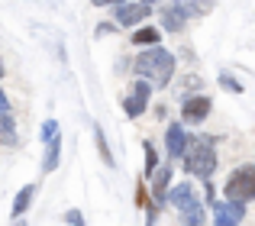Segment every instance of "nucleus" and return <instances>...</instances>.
Listing matches in <instances>:
<instances>
[{"label":"nucleus","instance_id":"4be33fe9","mask_svg":"<svg viewBox=\"0 0 255 226\" xmlns=\"http://www.w3.org/2000/svg\"><path fill=\"white\" fill-rule=\"evenodd\" d=\"M62 220L68 223V226H87V220H84V214H81V210H78V207L65 210V214H62Z\"/></svg>","mask_w":255,"mask_h":226},{"label":"nucleus","instance_id":"f257e3e1","mask_svg":"<svg viewBox=\"0 0 255 226\" xmlns=\"http://www.w3.org/2000/svg\"><path fill=\"white\" fill-rule=\"evenodd\" d=\"M132 68H136V75L145 78L152 88H168L171 78H174V55L165 45H149V49H142L136 55Z\"/></svg>","mask_w":255,"mask_h":226},{"label":"nucleus","instance_id":"c85d7f7f","mask_svg":"<svg viewBox=\"0 0 255 226\" xmlns=\"http://www.w3.org/2000/svg\"><path fill=\"white\" fill-rule=\"evenodd\" d=\"M139 3H145V6H155V3H162V0H139Z\"/></svg>","mask_w":255,"mask_h":226},{"label":"nucleus","instance_id":"f03ea898","mask_svg":"<svg viewBox=\"0 0 255 226\" xmlns=\"http://www.w3.org/2000/svg\"><path fill=\"white\" fill-rule=\"evenodd\" d=\"M187 175H194L197 181H213V171H217V149H213V139L207 132H194L187 139V149L181 155Z\"/></svg>","mask_w":255,"mask_h":226},{"label":"nucleus","instance_id":"7ed1b4c3","mask_svg":"<svg viewBox=\"0 0 255 226\" xmlns=\"http://www.w3.org/2000/svg\"><path fill=\"white\" fill-rule=\"evenodd\" d=\"M223 194H226V201H239V204L255 201V165L233 168V175L223 184Z\"/></svg>","mask_w":255,"mask_h":226},{"label":"nucleus","instance_id":"423d86ee","mask_svg":"<svg viewBox=\"0 0 255 226\" xmlns=\"http://www.w3.org/2000/svg\"><path fill=\"white\" fill-rule=\"evenodd\" d=\"M149 16H152V6L139 3V0H126V3L113 6V19H117V26H126V29H132V26H142Z\"/></svg>","mask_w":255,"mask_h":226},{"label":"nucleus","instance_id":"9b49d317","mask_svg":"<svg viewBox=\"0 0 255 226\" xmlns=\"http://www.w3.org/2000/svg\"><path fill=\"white\" fill-rule=\"evenodd\" d=\"M184 23H187V16L178 6H162V10H158V26H162L165 32H184Z\"/></svg>","mask_w":255,"mask_h":226},{"label":"nucleus","instance_id":"b1692460","mask_svg":"<svg viewBox=\"0 0 255 226\" xmlns=\"http://www.w3.org/2000/svg\"><path fill=\"white\" fill-rule=\"evenodd\" d=\"M158 214H162V210H158L155 204H149V207H145V226H155V220H158Z\"/></svg>","mask_w":255,"mask_h":226},{"label":"nucleus","instance_id":"f3484780","mask_svg":"<svg viewBox=\"0 0 255 226\" xmlns=\"http://www.w3.org/2000/svg\"><path fill=\"white\" fill-rule=\"evenodd\" d=\"M94 139H97V155L107 162V168H113V152H110V145H107V136H104V126H94Z\"/></svg>","mask_w":255,"mask_h":226},{"label":"nucleus","instance_id":"393cba45","mask_svg":"<svg viewBox=\"0 0 255 226\" xmlns=\"http://www.w3.org/2000/svg\"><path fill=\"white\" fill-rule=\"evenodd\" d=\"M113 29H117V23H100L97 26V36H110Z\"/></svg>","mask_w":255,"mask_h":226},{"label":"nucleus","instance_id":"aec40b11","mask_svg":"<svg viewBox=\"0 0 255 226\" xmlns=\"http://www.w3.org/2000/svg\"><path fill=\"white\" fill-rule=\"evenodd\" d=\"M39 136H42V142H52L55 136H62V129H58V119H45L42 129H39Z\"/></svg>","mask_w":255,"mask_h":226},{"label":"nucleus","instance_id":"5701e85b","mask_svg":"<svg viewBox=\"0 0 255 226\" xmlns=\"http://www.w3.org/2000/svg\"><path fill=\"white\" fill-rule=\"evenodd\" d=\"M149 204H152V194L145 191V184L139 181V184H136V207H142V210H145Z\"/></svg>","mask_w":255,"mask_h":226},{"label":"nucleus","instance_id":"a878e982","mask_svg":"<svg viewBox=\"0 0 255 226\" xmlns=\"http://www.w3.org/2000/svg\"><path fill=\"white\" fill-rule=\"evenodd\" d=\"M126 0H91V6H120Z\"/></svg>","mask_w":255,"mask_h":226},{"label":"nucleus","instance_id":"4468645a","mask_svg":"<svg viewBox=\"0 0 255 226\" xmlns=\"http://www.w3.org/2000/svg\"><path fill=\"white\" fill-rule=\"evenodd\" d=\"M132 45H162V29L142 23L139 29H132Z\"/></svg>","mask_w":255,"mask_h":226},{"label":"nucleus","instance_id":"f8f14e48","mask_svg":"<svg viewBox=\"0 0 255 226\" xmlns=\"http://www.w3.org/2000/svg\"><path fill=\"white\" fill-rule=\"evenodd\" d=\"M32 197H36V184H26V188L16 191V197H13V207H10L13 220H23V217H26V210L32 207Z\"/></svg>","mask_w":255,"mask_h":226},{"label":"nucleus","instance_id":"a211bd4d","mask_svg":"<svg viewBox=\"0 0 255 226\" xmlns=\"http://www.w3.org/2000/svg\"><path fill=\"white\" fill-rule=\"evenodd\" d=\"M142 152H145V178H152L158 171V149H155V142H149V139H145V142H142Z\"/></svg>","mask_w":255,"mask_h":226},{"label":"nucleus","instance_id":"ddd939ff","mask_svg":"<svg viewBox=\"0 0 255 226\" xmlns=\"http://www.w3.org/2000/svg\"><path fill=\"white\" fill-rule=\"evenodd\" d=\"M58 162H62V136H55L52 142H45V155H42V175H55Z\"/></svg>","mask_w":255,"mask_h":226},{"label":"nucleus","instance_id":"0eeeda50","mask_svg":"<svg viewBox=\"0 0 255 226\" xmlns=\"http://www.w3.org/2000/svg\"><path fill=\"white\" fill-rule=\"evenodd\" d=\"M213 226H239L246 220V204L239 201H213Z\"/></svg>","mask_w":255,"mask_h":226},{"label":"nucleus","instance_id":"2eb2a0df","mask_svg":"<svg viewBox=\"0 0 255 226\" xmlns=\"http://www.w3.org/2000/svg\"><path fill=\"white\" fill-rule=\"evenodd\" d=\"M0 145H6V149H13V145H19L16 119H13L10 113H3V116H0Z\"/></svg>","mask_w":255,"mask_h":226},{"label":"nucleus","instance_id":"9d476101","mask_svg":"<svg viewBox=\"0 0 255 226\" xmlns=\"http://www.w3.org/2000/svg\"><path fill=\"white\" fill-rule=\"evenodd\" d=\"M194 204H200V201H197V191H194L191 181H181V184H171L168 188V207H174L178 214L194 207Z\"/></svg>","mask_w":255,"mask_h":226},{"label":"nucleus","instance_id":"1a4fd4ad","mask_svg":"<svg viewBox=\"0 0 255 226\" xmlns=\"http://www.w3.org/2000/svg\"><path fill=\"white\" fill-rule=\"evenodd\" d=\"M149 181H152V204L158 210H165L168 207V188H171V165H158V171Z\"/></svg>","mask_w":255,"mask_h":226},{"label":"nucleus","instance_id":"dca6fc26","mask_svg":"<svg viewBox=\"0 0 255 226\" xmlns=\"http://www.w3.org/2000/svg\"><path fill=\"white\" fill-rule=\"evenodd\" d=\"M181 226H207V210H204V201L200 204H194V207H187V210H181Z\"/></svg>","mask_w":255,"mask_h":226},{"label":"nucleus","instance_id":"c756f323","mask_svg":"<svg viewBox=\"0 0 255 226\" xmlns=\"http://www.w3.org/2000/svg\"><path fill=\"white\" fill-rule=\"evenodd\" d=\"M13 226H29V223H26V220H13Z\"/></svg>","mask_w":255,"mask_h":226},{"label":"nucleus","instance_id":"20e7f679","mask_svg":"<svg viewBox=\"0 0 255 226\" xmlns=\"http://www.w3.org/2000/svg\"><path fill=\"white\" fill-rule=\"evenodd\" d=\"M213 101L207 94H187L181 97V123L184 126H200L207 116H210Z\"/></svg>","mask_w":255,"mask_h":226},{"label":"nucleus","instance_id":"412c9836","mask_svg":"<svg viewBox=\"0 0 255 226\" xmlns=\"http://www.w3.org/2000/svg\"><path fill=\"white\" fill-rule=\"evenodd\" d=\"M197 88H204V81H200L197 75H184L181 78V97H187V91H197ZM200 94V91H197Z\"/></svg>","mask_w":255,"mask_h":226},{"label":"nucleus","instance_id":"6ab92c4d","mask_svg":"<svg viewBox=\"0 0 255 226\" xmlns=\"http://www.w3.org/2000/svg\"><path fill=\"white\" fill-rule=\"evenodd\" d=\"M217 84H220V88H223V91H230V94H243V81H239V78H233L230 75V71H220V75H217Z\"/></svg>","mask_w":255,"mask_h":226},{"label":"nucleus","instance_id":"bb28decb","mask_svg":"<svg viewBox=\"0 0 255 226\" xmlns=\"http://www.w3.org/2000/svg\"><path fill=\"white\" fill-rule=\"evenodd\" d=\"M3 113H10V97L0 91V116H3Z\"/></svg>","mask_w":255,"mask_h":226},{"label":"nucleus","instance_id":"cd10ccee","mask_svg":"<svg viewBox=\"0 0 255 226\" xmlns=\"http://www.w3.org/2000/svg\"><path fill=\"white\" fill-rule=\"evenodd\" d=\"M200 6H204V10H213V6H217V0H200Z\"/></svg>","mask_w":255,"mask_h":226},{"label":"nucleus","instance_id":"39448f33","mask_svg":"<svg viewBox=\"0 0 255 226\" xmlns=\"http://www.w3.org/2000/svg\"><path fill=\"white\" fill-rule=\"evenodd\" d=\"M149 97H152V84L145 81V78H136V81H132V88H129V94L123 97V113L129 119L142 116L145 107H149Z\"/></svg>","mask_w":255,"mask_h":226},{"label":"nucleus","instance_id":"6e6552de","mask_svg":"<svg viewBox=\"0 0 255 226\" xmlns=\"http://www.w3.org/2000/svg\"><path fill=\"white\" fill-rule=\"evenodd\" d=\"M187 129H184V123H168V129H165V152H168V158L171 162H181V155H184V149H187Z\"/></svg>","mask_w":255,"mask_h":226}]
</instances>
